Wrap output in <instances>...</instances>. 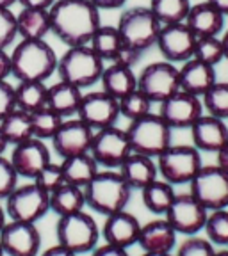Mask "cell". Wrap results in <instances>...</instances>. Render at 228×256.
Masks as SVG:
<instances>
[{"label":"cell","instance_id":"cell-1","mask_svg":"<svg viewBox=\"0 0 228 256\" xmlns=\"http://www.w3.org/2000/svg\"><path fill=\"white\" fill-rule=\"evenodd\" d=\"M52 34L66 46L88 44L100 27V11L91 0H56L50 9Z\"/></svg>","mask_w":228,"mask_h":256},{"label":"cell","instance_id":"cell-2","mask_svg":"<svg viewBox=\"0 0 228 256\" xmlns=\"http://www.w3.org/2000/svg\"><path fill=\"white\" fill-rule=\"evenodd\" d=\"M57 54L45 40H20L11 52L16 82H47L57 70Z\"/></svg>","mask_w":228,"mask_h":256},{"label":"cell","instance_id":"cell-3","mask_svg":"<svg viewBox=\"0 0 228 256\" xmlns=\"http://www.w3.org/2000/svg\"><path fill=\"white\" fill-rule=\"evenodd\" d=\"M86 208L107 217L111 214L127 210L132 188L116 169H104L84 187Z\"/></svg>","mask_w":228,"mask_h":256},{"label":"cell","instance_id":"cell-4","mask_svg":"<svg viewBox=\"0 0 228 256\" xmlns=\"http://www.w3.org/2000/svg\"><path fill=\"white\" fill-rule=\"evenodd\" d=\"M105 68V60L93 52L89 44L68 46V50L57 59V75L72 86H77L82 91L98 84Z\"/></svg>","mask_w":228,"mask_h":256},{"label":"cell","instance_id":"cell-5","mask_svg":"<svg viewBox=\"0 0 228 256\" xmlns=\"http://www.w3.org/2000/svg\"><path fill=\"white\" fill-rule=\"evenodd\" d=\"M160 27L162 25L153 16L150 8H143V6L125 9L116 25L125 48L139 56L157 43Z\"/></svg>","mask_w":228,"mask_h":256},{"label":"cell","instance_id":"cell-6","mask_svg":"<svg viewBox=\"0 0 228 256\" xmlns=\"http://www.w3.org/2000/svg\"><path fill=\"white\" fill-rule=\"evenodd\" d=\"M130 148L134 153L157 158L171 146L173 130L159 114H146L136 121H130L127 128Z\"/></svg>","mask_w":228,"mask_h":256},{"label":"cell","instance_id":"cell-7","mask_svg":"<svg viewBox=\"0 0 228 256\" xmlns=\"http://www.w3.org/2000/svg\"><path fill=\"white\" fill-rule=\"evenodd\" d=\"M57 242L75 254L91 252L100 242V226L86 210L61 216L56 224Z\"/></svg>","mask_w":228,"mask_h":256},{"label":"cell","instance_id":"cell-8","mask_svg":"<svg viewBox=\"0 0 228 256\" xmlns=\"http://www.w3.org/2000/svg\"><path fill=\"white\" fill-rule=\"evenodd\" d=\"M160 178L171 185H185L201 169V155L192 144H171L155 158Z\"/></svg>","mask_w":228,"mask_h":256},{"label":"cell","instance_id":"cell-9","mask_svg":"<svg viewBox=\"0 0 228 256\" xmlns=\"http://www.w3.org/2000/svg\"><path fill=\"white\" fill-rule=\"evenodd\" d=\"M4 210L9 220L36 224L50 212V194L38 187L34 182L16 185L15 190L4 200Z\"/></svg>","mask_w":228,"mask_h":256},{"label":"cell","instance_id":"cell-10","mask_svg":"<svg viewBox=\"0 0 228 256\" xmlns=\"http://www.w3.org/2000/svg\"><path fill=\"white\" fill-rule=\"evenodd\" d=\"M137 89L148 98L152 104H162L180 91V78L176 64L169 60H155L144 66L137 75Z\"/></svg>","mask_w":228,"mask_h":256},{"label":"cell","instance_id":"cell-11","mask_svg":"<svg viewBox=\"0 0 228 256\" xmlns=\"http://www.w3.org/2000/svg\"><path fill=\"white\" fill-rule=\"evenodd\" d=\"M191 194L203 204L207 212L228 206V172L219 166H201L189 182Z\"/></svg>","mask_w":228,"mask_h":256},{"label":"cell","instance_id":"cell-12","mask_svg":"<svg viewBox=\"0 0 228 256\" xmlns=\"http://www.w3.org/2000/svg\"><path fill=\"white\" fill-rule=\"evenodd\" d=\"M130 153L132 148L128 142L127 130H121L116 124L95 130L89 155L102 169H118Z\"/></svg>","mask_w":228,"mask_h":256},{"label":"cell","instance_id":"cell-13","mask_svg":"<svg viewBox=\"0 0 228 256\" xmlns=\"http://www.w3.org/2000/svg\"><path fill=\"white\" fill-rule=\"evenodd\" d=\"M208 212L203 208V204L192 196L191 192L187 194H176L171 206L164 214L166 220L173 226L178 235H196L203 230L205 220H207Z\"/></svg>","mask_w":228,"mask_h":256},{"label":"cell","instance_id":"cell-14","mask_svg":"<svg viewBox=\"0 0 228 256\" xmlns=\"http://www.w3.org/2000/svg\"><path fill=\"white\" fill-rule=\"evenodd\" d=\"M120 102L105 91H89L82 94L77 118L82 120L93 130H100L116 124L120 118Z\"/></svg>","mask_w":228,"mask_h":256},{"label":"cell","instance_id":"cell-15","mask_svg":"<svg viewBox=\"0 0 228 256\" xmlns=\"http://www.w3.org/2000/svg\"><path fill=\"white\" fill-rule=\"evenodd\" d=\"M196 40L198 38L192 34V30L185 25V22L169 24L160 27L155 46L159 48L164 60H169L173 64H182L194 56Z\"/></svg>","mask_w":228,"mask_h":256},{"label":"cell","instance_id":"cell-16","mask_svg":"<svg viewBox=\"0 0 228 256\" xmlns=\"http://www.w3.org/2000/svg\"><path fill=\"white\" fill-rule=\"evenodd\" d=\"M159 105V116L169 124L171 130L191 128L205 114L200 96L189 94L182 89Z\"/></svg>","mask_w":228,"mask_h":256},{"label":"cell","instance_id":"cell-17","mask_svg":"<svg viewBox=\"0 0 228 256\" xmlns=\"http://www.w3.org/2000/svg\"><path fill=\"white\" fill-rule=\"evenodd\" d=\"M6 256H40L41 235L34 222L8 220L0 232Z\"/></svg>","mask_w":228,"mask_h":256},{"label":"cell","instance_id":"cell-18","mask_svg":"<svg viewBox=\"0 0 228 256\" xmlns=\"http://www.w3.org/2000/svg\"><path fill=\"white\" fill-rule=\"evenodd\" d=\"M93 130L89 124H86L79 118H72V120H64L56 136L50 139L54 152L61 158H68L73 155H80V153H89L93 140Z\"/></svg>","mask_w":228,"mask_h":256},{"label":"cell","instance_id":"cell-19","mask_svg":"<svg viewBox=\"0 0 228 256\" xmlns=\"http://www.w3.org/2000/svg\"><path fill=\"white\" fill-rule=\"evenodd\" d=\"M9 160H11L18 178H27V180H34L38 172L47 164L52 162L47 142L41 139H36V137L13 146Z\"/></svg>","mask_w":228,"mask_h":256},{"label":"cell","instance_id":"cell-20","mask_svg":"<svg viewBox=\"0 0 228 256\" xmlns=\"http://www.w3.org/2000/svg\"><path fill=\"white\" fill-rule=\"evenodd\" d=\"M88 44L100 59L109 60V62H123L134 68V64L141 57L139 54L130 52V50L125 48L120 32L112 25H100L95 30V34L91 36Z\"/></svg>","mask_w":228,"mask_h":256},{"label":"cell","instance_id":"cell-21","mask_svg":"<svg viewBox=\"0 0 228 256\" xmlns=\"http://www.w3.org/2000/svg\"><path fill=\"white\" fill-rule=\"evenodd\" d=\"M141 226L143 224L139 222V219L134 214L121 210V212L111 214V216L105 217L100 228V236L104 238L105 244L128 249L137 244Z\"/></svg>","mask_w":228,"mask_h":256},{"label":"cell","instance_id":"cell-22","mask_svg":"<svg viewBox=\"0 0 228 256\" xmlns=\"http://www.w3.org/2000/svg\"><path fill=\"white\" fill-rule=\"evenodd\" d=\"M192 146L198 152L217 153L228 140V126L224 120L214 118L210 114H203L191 128Z\"/></svg>","mask_w":228,"mask_h":256},{"label":"cell","instance_id":"cell-23","mask_svg":"<svg viewBox=\"0 0 228 256\" xmlns=\"http://www.w3.org/2000/svg\"><path fill=\"white\" fill-rule=\"evenodd\" d=\"M178 78H180L182 91L200 98L217 82L216 68L194 57L182 62V66L178 68Z\"/></svg>","mask_w":228,"mask_h":256},{"label":"cell","instance_id":"cell-24","mask_svg":"<svg viewBox=\"0 0 228 256\" xmlns=\"http://www.w3.org/2000/svg\"><path fill=\"white\" fill-rule=\"evenodd\" d=\"M176 235L166 217L153 219L141 226L137 246L143 252H171L176 248Z\"/></svg>","mask_w":228,"mask_h":256},{"label":"cell","instance_id":"cell-25","mask_svg":"<svg viewBox=\"0 0 228 256\" xmlns=\"http://www.w3.org/2000/svg\"><path fill=\"white\" fill-rule=\"evenodd\" d=\"M224 18L226 16L217 11L207 0L200 4H192L185 18V25L192 30L196 38H212L221 36L224 28Z\"/></svg>","mask_w":228,"mask_h":256},{"label":"cell","instance_id":"cell-26","mask_svg":"<svg viewBox=\"0 0 228 256\" xmlns=\"http://www.w3.org/2000/svg\"><path fill=\"white\" fill-rule=\"evenodd\" d=\"M116 171L123 176V180L130 185L132 190L134 188L141 190L148 184H152L153 180H157V176H159L155 158L134 152L123 160V164Z\"/></svg>","mask_w":228,"mask_h":256},{"label":"cell","instance_id":"cell-27","mask_svg":"<svg viewBox=\"0 0 228 256\" xmlns=\"http://www.w3.org/2000/svg\"><path fill=\"white\" fill-rule=\"evenodd\" d=\"M102 91L111 94L112 98H123L128 92L137 89V75L134 73L132 66L123 62H111L104 68L100 78Z\"/></svg>","mask_w":228,"mask_h":256},{"label":"cell","instance_id":"cell-28","mask_svg":"<svg viewBox=\"0 0 228 256\" xmlns=\"http://www.w3.org/2000/svg\"><path fill=\"white\" fill-rule=\"evenodd\" d=\"M84 91L77 86H72L64 80H59L57 84L50 86L47 91V107L57 112L59 116L66 118L77 116L80 100H82Z\"/></svg>","mask_w":228,"mask_h":256},{"label":"cell","instance_id":"cell-29","mask_svg":"<svg viewBox=\"0 0 228 256\" xmlns=\"http://www.w3.org/2000/svg\"><path fill=\"white\" fill-rule=\"evenodd\" d=\"M16 28L20 40H45L52 32L50 11L36 8H22L16 12Z\"/></svg>","mask_w":228,"mask_h":256},{"label":"cell","instance_id":"cell-30","mask_svg":"<svg viewBox=\"0 0 228 256\" xmlns=\"http://www.w3.org/2000/svg\"><path fill=\"white\" fill-rule=\"evenodd\" d=\"M61 168H63L66 184L77 185V187H82V188H84L102 169L89 153H80V155L63 158Z\"/></svg>","mask_w":228,"mask_h":256},{"label":"cell","instance_id":"cell-31","mask_svg":"<svg viewBox=\"0 0 228 256\" xmlns=\"http://www.w3.org/2000/svg\"><path fill=\"white\" fill-rule=\"evenodd\" d=\"M80 210H86V196L82 187L64 184L50 192V212H54L57 217Z\"/></svg>","mask_w":228,"mask_h":256},{"label":"cell","instance_id":"cell-32","mask_svg":"<svg viewBox=\"0 0 228 256\" xmlns=\"http://www.w3.org/2000/svg\"><path fill=\"white\" fill-rule=\"evenodd\" d=\"M175 196L176 192L173 185L164 180H159V178L148 184L144 188H141V200H143L144 208L155 216H164L168 212V208L171 206Z\"/></svg>","mask_w":228,"mask_h":256},{"label":"cell","instance_id":"cell-33","mask_svg":"<svg viewBox=\"0 0 228 256\" xmlns=\"http://www.w3.org/2000/svg\"><path fill=\"white\" fill-rule=\"evenodd\" d=\"M0 128L4 132L6 139L9 144L16 146V144L25 142V140L32 139L34 134H32V121L31 114L20 108H13L4 120L0 121Z\"/></svg>","mask_w":228,"mask_h":256},{"label":"cell","instance_id":"cell-34","mask_svg":"<svg viewBox=\"0 0 228 256\" xmlns=\"http://www.w3.org/2000/svg\"><path fill=\"white\" fill-rule=\"evenodd\" d=\"M48 86L45 82H18L15 86V104L16 108L25 112H34L47 105Z\"/></svg>","mask_w":228,"mask_h":256},{"label":"cell","instance_id":"cell-35","mask_svg":"<svg viewBox=\"0 0 228 256\" xmlns=\"http://www.w3.org/2000/svg\"><path fill=\"white\" fill-rule=\"evenodd\" d=\"M191 0H150V11L160 25L182 24L191 9Z\"/></svg>","mask_w":228,"mask_h":256},{"label":"cell","instance_id":"cell-36","mask_svg":"<svg viewBox=\"0 0 228 256\" xmlns=\"http://www.w3.org/2000/svg\"><path fill=\"white\" fill-rule=\"evenodd\" d=\"M31 121H32V134H34V137L41 140H50L56 136V132L59 130L61 124H63L64 118L45 105V107L31 112Z\"/></svg>","mask_w":228,"mask_h":256},{"label":"cell","instance_id":"cell-37","mask_svg":"<svg viewBox=\"0 0 228 256\" xmlns=\"http://www.w3.org/2000/svg\"><path fill=\"white\" fill-rule=\"evenodd\" d=\"M203 110L219 120H228V82H216L201 96Z\"/></svg>","mask_w":228,"mask_h":256},{"label":"cell","instance_id":"cell-38","mask_svg":"<svg viewBox=\"0 0 228 256\" xmlns=\"http://www.w3.org/2000/svg\"><path fill=\"white\" fill-rule=\"evenodd\" d=\"M118 102H120V114L123 118H127L128 121H136L139 118H144L146 114H150L153 105L139 89L128 92L127 96L120 98Z\"/></svg>","mask_w":228,"mask_h":256},{"label":"cell","instance_id":"cell-39","mask_svg":"<svg viewBox=\"0 0 228 256\" xmlns=\"http://www.w3.org/2000/svg\"><path fill=\"white\" fill-rule=\"evenodd\" d=\"M207 238L217 246H228V210H212L208 212L203 226Z\"/></svg>","mask_w":228,"mask_h":256},{"label":"cell","instance_id":"cell-40","mask_svg":"<svg viewBox=\"0 0 228 256\" xmlns=\"http://www.w3.org/2000/svg\"><path fill=\"white\" fill-rule=\"evenodd\" d=\"M194 59L207 62L216 68L221 60H224L223 52V43H221V36L212 38H198L196 46H194Z\"/></svg>","mask_w":228,"mask_h":256},{"label":"cell","instance_id":"cell-41","mask_svg":"<svg viewBox=\"0 0 228 256\" xmlns=\"http://www.w3.org/2000/svg\"><path fill=\"white\" fill-rule=\"evenodd\" d=\"M31 182H34L38 187H41L45 192H48V194L54 192L56 188H59L61 185L66 184L63 168H61V164H56V162H50V164L45 166V168L38 172L36 178Z\"/></svg>","mask_w":228,"mask_h":256},{"label":"cell","instance_id":"cell-42","mask_svg":"<svg viewBox=\"0 0 228 256\" xmlns=\"http://www.w3.org/2000/svg\"><path fill=\"white\" fill-rule=\"evenodd\" d=\"M214 254H216V251H214V246L210 240L191 235L178 246L175 256H214Z\"/></svg>","mask_w":228,"mask_h":256},{"label":"cell","instance_id":"cell-43","mask_svg":"<svg viewBox=\"0 0 228 256\" xmlns=\"http://www.w3.org/2000/svg\"><path fill=\"white\" fill-rule=\"evenodd\" d=\"M18 38L16 28V14L11 9L0 8V50H8Z\"/></svg>","mask_w":228,"mask_h":256},{"label":"cell","instance_id":"cell-44","mask_svg":"<svg viewBox=\"0 0 228 256\" xmlns=\"http://www.w3.org/2000/svg\"><path fill=\"white\" fill-rule=\"evenodd\" d=\"M16 185H18V174L13 168L11 160L0 155V201H4L15 190Z\"/></svg>","mask_w":228,"mask_h":256},{"label":"cell","instance_id":"cell-45","mask_svg":"<svg viewBox=\"0 0 228 256\" xmlns=\"http://www.w3.org/2000/svg\"><path fill=\"white\" fill-rule=\"evenodd\" d=\"M15 107V86L9 84L8 80H0V121Z\"/></svg>","mask_w":228,"mask_h":256},{"label":"cell","instance_id":"cell-46","mask_svg":"<svg viewBox=\"0 0 228 256\" xmlns=\"http://www.w3.org/2000/svg\"><path fill=\"white\" fill-rule=\"evenodd\" d=\"M91 256H130L128 254V249H121L116 248V246L111 244H100L96 246L95 249L91 251Z\"/></svg>","mask_w":228,"mask_h":256},{"label":"cell","instance_id":"cell-47","mask_svg":"<svg viewBox=\"0 0 228 256\" xmlns=\"http://www.w3.org/2000/svg\"><path fill=\"white\" fill-rule=\"evenodd\" d=\"M11 76V54L8 50H0V80H8Z\"/></svg>","mask_w":228,"mask_h":256},{"label":"cell","instance_id":"cell-48","mask_svg":"<svg viewBox=\"0 0 228 256\" xmlns=\"http://www.w3.org/2000/svg\"><path fill=\"white\" fill-rule=\"evenodd\" d=\"M91 2L98 11H112L127 4V0H91Z\"/></svg>","mask_w":228,"mask_h":256},{"label":"cell","instance_id":"cell-49","mask_svg":"<svg viewBox=\"0 0 228 256\" xmlns=\"http://www.w3.org/2000/svg\"><path fill=\"white\" fill-rule=\"evenodd\" d=\"M40 256H79V254H75L72 249L64 248L63 244L57 242L56 246H50V248L45 249L43 252H40Z\"/></svg>","mask_w":228,"mask_h":256},{"label":"cell","instance_id":"cell-50","mask_svg":"<svg viewBox=\"0 0 228 256\" xmlns=\"http://www.w3.org/2000/svg\"><path fill=\"white\" fill-rule=\"evenodd\" d=\"M56 0H18L22 8H36V9H50Z\"/></svg>","mask_w":228,"mask_h":256},{"label":"cell","instance_id":"cell-51","mask_svg":"<svg viewBox=\"0 0 228 256\" xmlns=\"http://www.w3.org/2000/svg\"><path fill=\"white\" fill-rule=\"evenodd\" d=\"M216 158H217V166L228 172V140L224 142L223 148L216 153Z\"/></svg>","mask_w":228,"mask_h":256},{"label":"cell","instance_id":"cell-52","mask_svg":"<svg viewBox=\"0 0 228 256\" xmlns=\"http://www.w3.org/2000/svg\"><path fill=\"white\" fill-rule=\"evenodd\" d=\"M208 4H212L217 11H221L224 16H228V0H207Z\"/></svg>","mask_w":228,"mask_h":256},{"label":"cell","instance_id":"cell-53","mask_svg":"<svg viewBox=\"0 0 228 256\" xmlns=\"http://www.w3.org/2000/svg\"><path fill=\"white\" fill-rule=\"evenodd\" d=\"M221 43H223L224 60H228V30H224L223 34H221Z\"/></svg>","mask_w":228,"mask_h":256},{"label":"cell","instance_id":"cell-54","mask_svg":"<svg viewBox=\"0 0 228 256\" xmlns=\"http://www.w3.org/2000/svg\"><path fill=\"white\" fill-rule=\"evenodd\" d=\"M8 146H9V142H8V139H6L4 132H2V128H0V155H4V152L8 150Z\"/></svg>","mask_w":228,"mask_h":256},{"label":"cell","instance_id":"cell-55","mask_svg":"<svg viewBox=\"0 0 228 256\" xmlns=\"http://www.w3.org/2000/svg\"><path fill=\"white\" fill-rule=\"evenodd\" d=\"M6 222H8V214H6L4 206H2V201H0V232L6 226Z\"/></svg>","mask_w":228,"mask_h":256},{"label":"cell","instance_id":"cell-56","mask_svg":"<svg viewBox=\"0 0 228 256\" xmlns=\"http://www.w3.org/2000/svg\"><path fill=\"white\" fill-rule=\"evenodd\" d=\"M15 4H18V0H0V8L2 9H11Z\"/></svg>","mask_w":228,"mask_h":256},{"label":"cell","instance_id":"cell-57","mask_svg":"<svg viewBox=\"0 0 228 256\" xmlns=\"http://www.w3.org/2000/svg\"><path fill=\"white\" fill-rule=\"evenodd\" d=\"M141 256H173L171 252H143Z\"/></svg>","mask_w":228,"mask_h":256},{"label":"cell","instance_id":"cell-58","mask_svg":"<svg viewBox=\"0 0 228 256\" xmlns=\"http://www.w3.org/2000/svg\"><path fill=\"white\" fill-rule=\"evenodd\" d=\"M214 256H228V251H217Z\"/></svg>","mask_w":228,"mask_h":256},{"label":"cell","instance_id":"cell-59","mask_svg":"<svg viewBox=\"0 0 228 256\" xmlns=\"http://www.w3.org/2000/svg\"><path fill=\"white\" fill-rule=\"evenodd\" d=\"M0 256H6V252H4V248H2V244H0Z\"/></svg>","mask_w":228,"mask_h":256}]
</instances>
